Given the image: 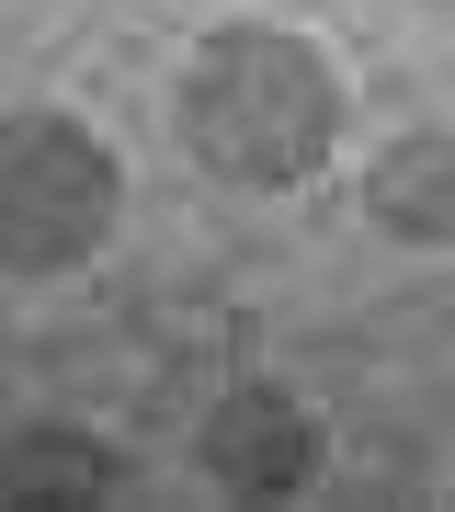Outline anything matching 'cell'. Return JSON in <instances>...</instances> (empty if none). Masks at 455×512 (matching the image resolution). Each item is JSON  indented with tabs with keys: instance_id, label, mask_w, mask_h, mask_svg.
Wrapping results in <instances>:
<instances>
[{
	"instance_id": "cell-3",
	"label": "cell",
	"mask_w": 455,
	"mask_h": 512,
	"mask_svg": "<svg viewBox=\"0 0 455 512\" xmlns=\"http://www.w3.org/2000/svg\"><path fill=\"white\" fill-rule=\"evenodd\" d=\"M194 456H205V478H217L228 501H285V490L319 478V410L296 399L285 376H239L228 399L205 410Z\"/></svg>"
},
{
	"instance_id": "cell-2",
	"label": "cell",
	"mask_w": 455,
	"mask_h": 512,
	"mask_svg": "<svg viewBox=\"0 0 455 512\" xmlns=\"http://www.w3.org/2000/svg\"><path fill=\"white\" fill-rule=\"evenodd\" d=\"M126 217V171L114 148L57 103L0 114V274H80Z\"/></svg>"
},
{
	"instance_id": "cell-1",
	"label": "cell",
	"mask_w": 455,
	"mask_h": 512,
	"mask_svg": "<svg viewBox=\"0 0 455 512\" xmlns=\"http://www.w3.org/2000/svg\"><path fill=\"white\" fill-rule=\"evenodd\" d=\"M342 69H330L319 35L296 23H217L171 80V137L205 183L228 194H296L308 171L342 148Z\"/></svg>"
},
{
	"instance_id": "cell-6",
	"label": "cell",
	"mask_w": 455,
	"mask_h": 512,
	"mask_svg": "<svg viewBox=\"0 0 455 512\" xmlns=\"http://www.w3.org/2000/svg\"><path fill=\"white\" fill-rule=\"evenodd\" d=\"M410 12H455V0H410Z\"/></svg>"
},
{
	"instance_id": "cell-5",
	"label": "cell",
	"mask_w": 455,
	"mask_h": 512,
	"mask_svg": "<svg viewBox=\"0 0 455 512\" xmlns=\"http://www.w3.org/2000/svg\"><path fill=\"white\" fill-rule=\"evenodd\" d=\"M0 501L12 512H103L114 501L103 433H80V421H23V433L0 444Z\"/></svg>"
},
{
	"instance_id": "cell-4",
	"label": "cell",
	"mask_w": 455,
	"mask_h": 512,
	"mask_svg": "<svg viewBox=\"0 0 455 512\" xmlns=\"http://www.w3.org/2000/svg\"><path fill=\"white\" fill-rule=\"evenodd\" d=\"M364 217L399 239V251H455V137L444 126L387 137L376 171H364Z\"/></svg>"
}]
</instances>
